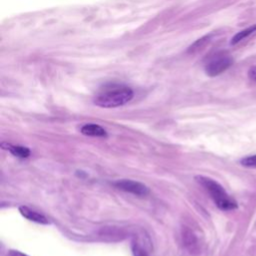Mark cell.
Wrapping results in <instances>:
<instances>
[{"label":"cell","mask_w":256,"mask_h":256,"mask_svg":"<svg viewBox=\"0 0 256 256\" xmlns=\"http://www.w3.org/2000/svg\"><path fill=\"white\" fill-rule=\"evenodd\" d=\"M113 185L125 192L137 195V196H146L149 193V188L138 181L130 180V179H121L117 180L116 182L113 183Z\"/></svg>","instance_id":"277c9868"},{"label":"cell","mask_w":256,"mask_h":256,"mask_svg":"<svg viewBox=\"0 0 256 256\" xmlns=\"http://www.w3.org/2000/svg\"><path fill=\"white\" fill-rule=\"evenodd\" d=\"M1 147L5 150H8L11 152L14 156L20 157V158H27L30 155V150L29 148L25 146H20V145H13L7 142H2Z\"/></svg>","instance_id":"ba28073f"},{"label":"cell","mask_w":256,"mask_h":256,"mask_svg":"<svg viewBox=\"0 0 256 256\" xmlns=\"http://www.w3.org/2000/svg\"><path fill=\"white\" fill-rule=\"evenodd\" d=\"M80 131H81L82 134L87 135V136H94V137H105V136H107V132L103 127H101L98 124H93V123L83 125L81 127Z\"/></svg>","instance_id":"52a82bcc"},{"label":"cell","mask_w":256,"mask_h":256,"mask_svg":"<svg viewBox=\"0 0 256 256\" xmlns=\"http://www.w3.org/2000/svg\"><path fill=\"white\" fill-rule=\"evenodd\" d=\"M195 180L209 193L216 206L223 211H231L238 207L237 202L231 198L222 185L212 178L206 176H196Z\"/></svg>","instance_id":"7a4b0ae2"},{"label":"cell","mask_w":256,"mask_h":256,"mask_svg":"<svg viewBox=\"0 0 256 256\" xmlns=\"http://www.w3.org/2000/svg\"><path fill=\"white\" fill-rule=\"evenodd\" d=\"M19 211L22 216H24L26 219H28L30 221H33L36 223H41V224H48V219L44 215L30 209L27 206H20Z\"/></svg>","instance_id":"8992f818"},{"label":"cell","mask_w":256,"mask_h":256,"mask_svg":"<svg viewBox=\"0 0 256 256\" xmlns=\"http://www.w3.org/2000/svg\"><path fill=\"white\" fill-rule=\"evenodd\" d=\"M132 253L134 256H149L146 251L141 247L139 246L137 243H132Z\"/></svg>","instance_id":"7c38bea8"},{"label":"cell","mask_w":256,"mask_h":256,"mask_svg":"<svg viewBox=\"0 0 256 256\" xmlns=\"http://www.w3.org/2000/svg\"><path fill=\"white\" fill-rule=\"evenodd\" d=\"M209 39H210V36H209V35H206V36H204V37L198 39L193 45H191V46L189 47V50H188V51L193 53V52H195V51L201 49V48L209 41Z\"/></svg>","instance_id":"30bf717a"},{"label":"cell","mask_w":256,"mask_h":256,"mask_svg":"<svg viewBox=\"0 0 256 256\" xmlns=\"http://www.w3.org/2000/svg\"><path fill=\"white\" fill-rule=\"evenodd\" d=\"M9 256H28V255H26L20 251H17V250H10Z\"/></svg>","instance_id":"5bb4252c"},{"label":"cell","mask_w":256,"mask_h":256,"mask_svg":"<svg viewBox=\"0 0 256 256\" xmlns=\"http://www.w3.org/2000/svg\"><path fill=\"white\" fill-rule=\"evenodd\" d=\"M182 240H183V245L185 248L188 250L190 254L196 255L200 251L199 247V242L196 237V235L191 231L189 228H184L182 231Z\"/></svg>","instance_id":"5b68a950"},{"label":"cell","mask_w":256,"mask_h":256,"mask_svg":"<svg viewBox=\"0 0 256 256\" xmlns=\"http://www.w3.org/2000/svg\"><path fill=\"white\" fill-rule=\"evenodd\" d=\"M240 164H241L242 166H244V167L256 168V154L243 157V158L240 160Z\"/></svg>","instance_id":"8fae6325"},{"label":"cell","mask_w":256,"mask_h":256,"mask_svg":"<svg viewBox=\"0 0 256 256\" xmlns=\"http://www.w3.org/2000/svg\"><path fill=\"white\" fill-rule=\"evenodd\" d=\"M248 77H249L252 81L256 82V66H253V67H251V68L249 69V71H248Z\"/></svg>","instance_id":"4fadbf2b"},{"label":"cell","mask_w":256,"mask_h":256,"mask_svg":"<svg viewBox=\"0 0 256 256\" xmlns=\"http://www.w3.org/2000/svg\"><path fill=\"white\" fill-rule=\"evenodd\" d=\"M134 96L133 90L123 84H108L94 97V104L102 108H114L128 103Z\"/></svg>","instance_id":"6da1fadb"},{"label":"cell","mask_w":256,"mask_h":256,"mask_svg":"<svg viewBox=\"0 0 256 256\" xmlns=\"http://www.w3.org/2000/svg\"><path fill=\"white\" fill-rule=\"evenodd\" d=\"M255 31H256V25H253V26H250V27H248V28H246L244 30H241L240 32H238L237 34H235L233 36V38L231 39V44L234 45V44L240 42L241 40L247 38L249 35H251Z\"/></svg>","instance_id":"9c48e42d"},{"label":"cell","mask_w":256,"mask_h":256,"mask_svg":"<svg viewBox=\"0 0 256 256\" xmlns=\"http://www.w3.org/2000/svg\"><path fill=\"white\" fill-rule=\"evenodd\" d=\"M233 64L232 56L226 51H218L212 54L205 63V72L214 77L225 72Z\"/></svg>","instance_id":"3957f363"}]
</instances>
